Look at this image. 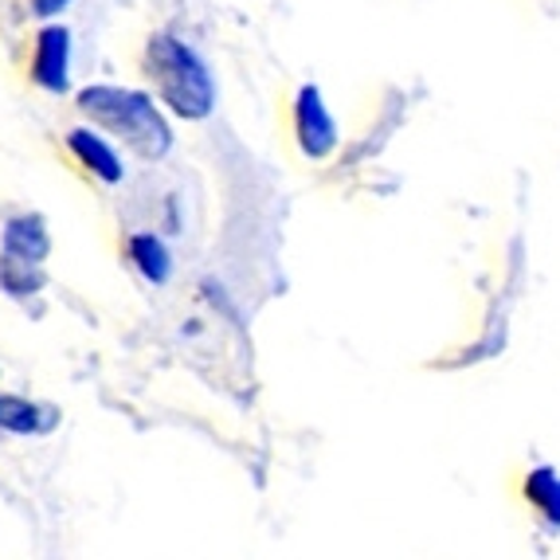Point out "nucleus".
Returning a JSON list of instances; mask_svg holds the SVG:
<instances>
[{
    "instance_id": "6",
    "label": "nucleus",
    "mask_w": 560,
    "mask_h": 560,
    "mask_svg": "<svg viewBox=\"0 0 560 560\" xmlns=\"http://www.w3.org/2000/svg\"><path fill=\"white\" fill-rule=\"evenodd\" d=\"M0 247L9 259L20 262H44L47 252H51V235H47L44 215H12L4 232H0Z\"/></svg>"
},
{
    "instance_id": "3",
    "label": "nucleus",
    "mask_w": 560,
    "mask_h": 560,
    "mask_svg": "<svg viewBox=\"0 0 560 560\" xmlns=\"http://www.w3.org/2000/svg\"><path fill=\"white\" fill-rule=\"evenodd\" d=\"M294 138H299V150L310 161L334 158L337 145H341V130H337L318 83H302L299 94H294Z\"/></svg>"
},
{
    "instance_id": "9",
    "label": "nucleus",
    "mask_w": 560,
    "mask_h": 560,
    "mask_svg": "<svg viewBox=\"0 0 560 560\" xmlns=\"http://www.w3.org/2000/svg\"><path fill=\"white\" fill-rule=\"evenodd\" d=\"M525 502L537 510L545 525L552 533H560V470L557 467H533L522 482Z\"/></svg>"
},
{
    "instance_id": "11",
    "label": "nucleus",
    "mask_w": 560,
    "mask_h": 560,
    "mask_svg": "<svg viewBox=\"0 0 560 560\" xmlns=\"http://www.w3.org/2000/svg\"><path fill=\"white\" fill-rule=\"evenodd\" d=\"M67 4H71V0H32V12H36L39 20H51V16H59V12H67Z\"/></svg>"
},
{
    "instance_id": "4",
    "label": "nucleus",
    "mask_w": 560,
    "mask_h": 560,
    "mask_svg": "<svg viewBox=\"0 0 560 560\" xmlns=\"http://www.w3.org/2000/svg\"><path fill=\"white\" fill-rule=\"evenodd\" d=\"M71 28L67 24H44L36 36V56H32V83L47 94L71 91Z\"/></svg>"
},
{
    "instance_id": "2",
    "label": "nucleus",
    "mask_w": 560,
    "mask_h": 560,
    "mask_svg": "<svg viewBox=\"0 0 560 560\" xmlns=\"http://www.w3.org/2000/svg\"><path fill=\"white\" fill-rule=\"evenodd\" d=\"M145 75L158 86L161 103L177 118L200 121L215 110V79L205 59L185 39L158 32L145 47Z\"/></svg>"
},
{
    "instance_id": "12",
    "label": "nucleus",
    "mask_w": 560,
    "mask_h": 560,
    "mask_svg": "<svg viewBox=\"0 0 560 560\" xmlns=\"http://www.w3.org/2000/svg\"><path fill=\"white\" fill-rule=\"evenodd\" d=\"M168 228L177 232L180 228V215H177V197H168Z\"/></svg>"
},
{
    "instance_id": "10",
    "label": "nucleus",
    "mask_w": 560,
    "mask_h": 560,
    "mask_svg": "<svg viewBox=\"0 0 560 560\" xmlns=\"http://www.w3.org/2000/svg\"><path fill=\"white\" fill-rule=\"evenodd\" d=\"M0 287L12 299H32L36 290H44V275H39V262H20V259H0Z\"/></svg>"
},
{
    "instance_id": "8",
    "label": "nucleus",
    "mask_w": 560,
    "mask_h": 560,
    "mask_svg": "<svg viewBox=\"0 0 560 560\" xmlns=\"http://www.w3.org/2000/svg\"><path fill=\"white\" fill-rule=\"evenodd\" d=\"M126 252H130V262L138 267V275L150 287H165L173 279V255H168L165 240L153 232H133L130 243H126Z\"/></svg>"
},
{
    "instance_id": "7",
    "label": "nucleus",
    "mask_w": 560,
    "mask_h": 560,
    "mask_svg": "<svg viewBox=\"0 0 560 560\" xmlns=\"http://www.w3.org/2000/svg\"><path fill=\"white\" fill-rule=\"evenodd\" d=\"M59 428V411L51 404H36L28 396L0 393V431L12 435H47Z\"/></svg>"
},
{
    "instance_id": "5",
    "label": "nucleus",
    "mask_w": 560,
    "mask_h": 560,
    "mask_svg": "<svg viewBox=\"0 0 560 560\" xmlns=\"http://www.w3.org/2000/svg\"><path fill=\"white\" fill-rule=\"evenodd\" d=\"M67 150L75 153V161L94 180H103V185H121L126 180L121 153L110 145V138H103V130H86V126L67 130Z\"/></svg>"
},
{
    "instance_id": "1",
    "label": "nucleus",
    "mask_w": 560,
    "mask_h": 560,
    "mask_svg": "<svg viewBox=\"0 0 560 560\" xmlns=\"http://www.w3.org/2000/svg\"><path fill=\"white\" fill-rule=\"evenodd\" d=\"M75 106L94 130L118 138L138 158L161 161L173 150V121L165 118L158 98L138 86L91 83L75 94Z\"/></svg>"
}]
</instances>
